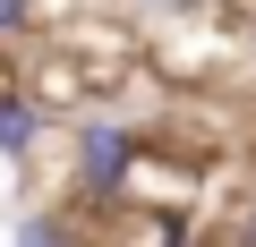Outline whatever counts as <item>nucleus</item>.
<instances>
[{
    "label": "nucleus",
    "instance_id": "423d86ee",
    "mask_svg": "<svg viewBox=\"0 0 256 247\" xmlns=\"http://www.w3.org/2000/svg\"><path fill=\"white\" fill-rule=\"evenodd\" d=\"M0 94H18V68H9V60H0Z\"/></svg>",
    "mask_w": 256,
    "mask_h": 247
},
{
    "label": "nucleus",
    "instance_id": "39448f33",
    "mask_svg": "<svg viewBox=\"0 0 256 247\" xmlns=\"http://www.w3.org/2000/svg\"><path fill=\"white\" fill-rule=\"evenodd\" d=\"M239 247H256V205H248V213H239Z\"/></svg>",
    "mask_w": 256,
    "mask_h": 247
},
{
    "label": "nucleus",
    "instance_id": "f03ea898",
    "mask_svg": "<svg viewBox=\"0 0 256 247\" xmlns=\"http://www.w3.org/2000/svg\"><path fill=\"white\" fill-rule=\"evenodd\" d=\"M43 128H52V119H43L26 94H0V162H26V154L43 145Z\"/></svg>",
    "mask_w": 256,
    "mask_h": 247
},
{
    "label": "nucleus",
    "instance_id": "f257e3e1",
    "mask_svg": "<svg viewBox=\"0 0 256 247\" xmlns=\"http://www.w3.org/2000/svg\"><path fill=\"white\" fill-rule=\"evenodd\" d=\"M137 162H146V145H137V128H120V119H94L68 145V179H77L86 205H111L120 188H137Z\"/></svg>",
    "mask_w": 256,
    "mask_h": 247
},
{
    "label": "nucleus",
    "instance_id": "20e7f679",
    "mask_svg": "<svg viewBox=\"0 0 256 247\" xmlns=\"http://www.w3.org/2000/svg\"><path fill=\"white\" fill-rule=\"evenodd\" d=\"M34 17H43L34 0H0V43H18V34H34Z\"/></svg>",
    "mask_w": 256,
    "mask_h": 247
},
{
    "label": "nucleus",
    "instance_id": "7ed1b4c3",
    "mask_svg": "<svg viewBox=\"0 0 256 247\" xmlns=\"http://www.w3.org/2000/svg\"><path fill=\"white\" fill-rule=\"evenodd\" d=\"M18 247H77V230H68L60 213H26V222H18Z\"/></svg>",
    "mask_w": 256,
    "mask_h": 247
}]
</instances>
